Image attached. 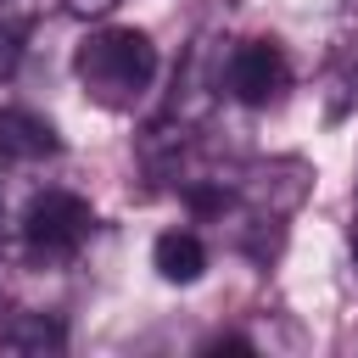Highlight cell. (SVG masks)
<instances>
[{
  "label": "cell",
  "mask_w": 358,
  "mask_h": 358,
  "mask_svg": "<svg viewBox=\"0 0 358 358\" xmlns=\"http://www.w3.org/2000/svg\"><path fill=\"white\" fill-rule=\"evenodd\" d=\"M347 241H352V263H358V218H352V235Z\"/></svg>",
  "instance_id": "cell-11"
},
{
  "label": "cell",
  "mask_w": 358,
  "mask_h": 358,
  "mask_svg": "<svg viewBox=\"0 0 358 358\" xmlns=\"http://www.w3.org/2000/svg\"><path fill=\"white\" fill-rule=\"evenodd\" d=\"M73 17H106V11H117L123 0H62Z\"/></svg>",
  "instance_id": "cell-10"
},
{
  "label": "cell",
  "mask_w": 358,
  "mask_h": 358,
  "mask_svg": "<svg viewBox=\"0 0 358 358\" xmlns=\"http://www.w3.org/2000/svg\"><path fill=\"white\" fill-rule=\"evenodd\" d=\"M291 90V62L274 39H241L224 50V95L263 112V106H280Z\"/></svg>",
  "instance_id": "cell-4"
},
{
  "label": "cell",
  "mask_w": 358,
  "mask_h": 358,
  "mask_svg": "<svg viewBox=\"0 0 358 358\" xmlns=\"http://www.w3.org/2000/svg\"><path fill=\"white\" fill-rule=\"evenodd\" d=\"M313 162L308 157H257V162H241L229 173V190H235V207L246 213H263V218H291L308 196H313Z\"/></svg>",
  "instance_id": "cell-3"
},
{
  "label": "cell",
  "mask_w": 358,
  "mask_h": 358,
  "mask_svg": "<svg viewBox=\"0 0 358 358\" xmlns=\"http://www.w3.org/2000/svg\"><path fill=\"white\" fill-rule=\"evenodd\" d=\"M0 347L6 352H62L67 347V324L56 313H34V308H11L0 319Z\"/></svg>",
  "instance_id": "cell-7"
},
{
  "label": "cell",
  "mask_w": 358,
  "mask_h": 358,
  "mask_svg": "<svg viewBox=\"0 0 358 358\" xmlns=\"http://www.w3.org/2000/svg\"><path fill=\"white\" fill-rule=\"evenodd\" d=\"M151 268H157L168 285H196L201 268H207L201 235H190V229H162V235L151 241Z\"/></svg>",
  "instance_id": "cell-6"
},
{
  "label": "cell",
  "mask_w": 358,
  "mask_h": 358,
  "mask_svg": "<svg viewBox=\"0 0 358 358\" xmlns=\"http://www.w3.org/2000/svg\"><path fill=\"white\" fill-rule=\"evenodd\" d=\"M90 229H95V213L73 190H39L22 207V218H17V235H22V246H28L34 263H67V257H78V246L90 241Z\"/></svg>",
  "instance_id": "cell-2"
},
{
  "label": "cell",
  "mask_w": 358,
  "mask_h": 358,
  "mask_svg": "<svg viewBox=\"0 0 358 358\" xmlns=\"http://www.w3.org/2000/svg\"><path fill=\"white\" fill-rule=\"evenodd\" d=\"M336 6H341V11H358V0H336Z\"/></svg>",
  "instance_id": "cell-12"
},
{
  "label": "cell",
  "mask_w": 358,
  "mask_h": 358,
  "mask_svg": "<svg viewBox=\"0 0 358 358\" xmlns=\"http://www.w3.org/2000/svg\"><path fill=\"white\" fill-rule=\"evenodd\" d=\"M201 352H257V341H252V336H235V330H229V336H213V341H207Z\"/></svg>",
  "instance_id": "cell-9"
},
{
  "label": "cell",
  "mask_w": 358,
  "mask_h": 358,
  "mask_svg": "<svg viewBox=\"0 0 358 358\" xmlns=\"http://www.w3.org/2000/svg\"><path fill=\"white\" fill-rule=\"evenodd\" d=\"M62 151V140H56V129L39 117V112H28V106H0V168L6 162H45V157H56Z\"/></svg>",
  "instance_id": "cell-5"
},
{
  "label": "cell",
  "mask_w": 358,
  "mask_h": 358,
  "mask_svg": "<svg viewBox=\"0 0 358 358\" xmlns=\"http://www.w3.org/2000/svg\"><path fill=\"white\" fill-rule=\"evenodd\" d=\"M78 90L106 112H134L157 84V45L145 28H95L73 50Z\"/></svg>",
  "instance_id": "cell-1"
},
{
  "label": "cell",
  "mask_w": 358,
  "mask_h": 358,
  "mask_svg": "<svg viewBox=\"0 0 358 358\" xmlns=\"http://www.w3.org/2000/svg\"><path fill=\"white\" fill-rule=\"evenodd\" d=\"M347 106H358V45H347L330 62V112L341 117Z\"/></svg>",
  "instance_id": "cell-8"
}]
</instances>
